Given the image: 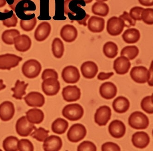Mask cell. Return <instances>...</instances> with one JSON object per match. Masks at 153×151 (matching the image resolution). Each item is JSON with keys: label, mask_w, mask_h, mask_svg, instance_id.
Masks as SVG:
<instances>
[{"label": "cell", "mask_w": 153, "mask_h": 151, "mask_svg": "<svg viewBox=\"0 0 153 151\" xmlns=\"http://www.w3.org/2000/svg\"><path fill=\"white\" fill-rule=\"evenodd\" d=\"M143 9L144 8L141 7H134L130 10L129 15L133 19H134V21H142L141 17V13Z\"/></svg>", "instance_id": "43"}, {"label": "cell", "mask_w": 153, "mask_h": 151, "mask_svg": "<svg viewBox=\"0 0 153 151\" xmlns=\"http://www.w3.org/2000/svg\"><path fill=\"white\" fill-rule=\"evenodd\" d=\"M123 39L128 44L136 43L139 41L141 34L138 29L136 28H129L126 29L123 34Z\"/></svg>", "instance_id": "27"}, {"label": "cell", "mask_w": 153, "mask_h": 151, "mask_svg": "<svg viewBox=\"0 0 153 151\" xmlns=\"http://www.w3.org/2000/svg\"><path fill=\"white\" fill-rule=\"evenodd\" d=\"M62 77L65 82L67 83H76L80 79V72L77 67L69 66L65 67L62 72Z\"/></svg>", "instance_id": "10"}, {"label": "cell", "mask_w": 153, "mask_h": 151, "mask_svg": "<svg viewBox=\"0 0 153 151\" xmlns=\"http://www.w3.org/2000/svg\"><path fill=\"white\" fill-rule=\"evenodd\" d=\"M148 84L150 86L152 87L153 86V61L151 62L150 68L149 70V74H148V79L147 81Z\"/></svg>", "instance_id": "49"}, {"label": "cell", "mask_w": 153, "mask_h": 151, "mask_svg": "<svg viewBox=\"0 0 153 151\" xmlns=\"http://www.w3.org/2000/svg\"><path fill=\"white\" fill-rule=\"evenodd\" d=\"M6 0H0V8L3 7L6 5Z\"/></svg>", "instance_id": "53"}, {"label": "cell", "mask_w": 153, "mask_h": 151, "mask_svg": "<svg viewBox=\"0 0 153 151\" xmlns=\"http://www.w3.org/2000/svg\"><path fill=\"white\" fill-rule=\"evenodd\" d=\"M119 17L123 20L125 23V27L130 28L131 27H135L136 26V21H134L130 17L129 13L126 11L124 12L122 15Z\"/></svg>", "instance_id": "44"}, {"label": "cell", "mask_w": 153, "mask_h": 151, "mask_svg": "<svg viewBox=\"0 0 153 151\" xmlns=\"http://www.w3.org/2000/svg\"><path fill=\"white\" fill-rule=\"evenodd\" d=\"M88 29L93 33H100L104 31L105 21L104 18L96 16H92L88 22Z\"/></svg>", "instance_id": "23"}, {"label": "cell", "mask_w": 153, "mask_h": 151, "mask_svg": "<svg viewBox=\"0 0 153 151\" xmlns=\"http://www.w3.org/2000/svg\"><path fill=\"white\" fill-rule=\"evenodd\" d=\"M139 49L136 46H126L122 49L121 56H124L129 60H133L138 56L139 54Z\"/></svg>", "instance_id": "36"}, {"label": "cell", "mask_w": 153, "mask_h": 151, "mask_svg": "<svg viewBox=\"0 0 153 151\" xmlns=\"http://www.w3.org/2000/svg\"><path fill=\"white\" fill-rule=\"evenodd\" d=\"M62 146L61 138L58 136L51 135L44 141L43 147L45 151H58L61 149Z\"/></svg>", "instance_id": "17"}, {"label": "cell", "mask_w": 153, "mask_h": 151, "mask_svg": "<svg viewBox=\"0 0 153 151\" xmlns=\"http://www.w3.org/2000/svg\"><path fill=\"white\" fill-rule=\"evenodd\" d=\"M6 87V85L3 83V81L2 79H0V91L5 89Z\"/></svg>", "instance_id": "52"}, {"label": "cell", "mask_w": 153, "mask_h": 151, "mask_svg": "<svg viewBox=\"0 0 153 151\" xmlns=\"http://www.w3.org/2000/svg\"><path fill=\"white\" fill-rule=\"evenodd\" d=\"M100 93L101 97L106 99L114 98L117 93L116 85L110 82L102 83L100 88Z\"/></svg>", "instance_id": "24"}, {"label": "cell", "mask_w": 153, "mask_h": 151, "mask_svg": "<svg viewBox=\"0 0 153 151\" xmlns=\"http://www.w3.org/2000/svg\"><path fill=\"white\" fill-rule=\"evenodd\" d=\"M87 135L86 127L81 124L73 125L68 130L67 138L72 142L76 143L85 138Z\"/></svg>", "instance_id": "6"}, {"label": "cell", "mask_w": 153, "mask_h": 151, "mask_svg": "<svg viewBox=\"0 0 153 151\" xmlns=\"http://www.w3.org/2000/svg\"><path fill=\"white\" fill-rule=\"evenodd\" d=\"M63 117L72 121L79 120L83 117L84 110L78 104H71L66 105L62 111Z\"/></svg>", "instance_id": "4"}, {"label": "cell", "mask_w": 153, "mask_h": 151, "mask_svg": "<svg viewBox=\"0 0 153 151\" xmlns=\"http://www.w3.org/2000/svg\"><path fill=\"white\" fill-rule=\"evenodd\" d=\"M83 1H84L86 4H89V3H91L93 1V0H83Z\"/></svg>", "instance_id": "54"}, {"label": "cell", "mask_w": 153, "mask_h": 151, "mask_svg": "<svg viewBox=\"0 0 153 151\" xmlns=\"http://www.w3.org/2000/svg\"><path fill=\"white\" fill-rule=\"evenodd\" d=\"M118 47L114 42H106L103 46V51L105 55L109 59H113L118 54Z\"/></svg>", "instance_id": "33"}, {"label": "cell", "mask_w": 153, "mask_h": 151, "mask_svg": "<svg viewBox=\"0 0 153 151\" xmlns=\"http://www.w3.org/2000/svg\"><path fill=\"white\" fill-rule=\"evenodd\" d=\"M101 150L102 151H120L121 149L120 146L112 142H107L102 145Z\"/></svg>", "instance_id": "45"}, {"label": "cell", "mask_w": 153, "mask_h": 151, "mask_svg": "<svg viewBox=\"0 0 153 151\" xmlns=\"http://www.w3.org/2000/svg\"><path fill=\"white\" fill-rule=\"evenodd\" d=\"M125 24L122 18L113 16L108 19L106 24V30L110 35L117 36L124 31Z\"/></svg>", "instance_id": "5"}, {"label": "cell", "mask_w": 153, "mask_h": 151, "mask_svg": "<svg viewBox=\"0 0 153 151\" xmlns=\"http://www.w3.org/2000/svg\"><path fill=\"white\" fill-rule=\"evenodd\" d=\"M83 76L87 79H93L98 72V67L96 63L92 61L84 62L81 67Z\"/></svg>", "instance_id": "25"}, {"label": "cell", "mask_w": 153, "mask_h": 151, "mask_svg": "<svg viewBox=\"0 0 153 151\" xmlns=\"http://www.w3.org/2000/svg\"><path fill=\"white\" fill-rule=\"evenodd\" d=\"M108 130L112 137L119 139L123 137L126 134V125L121 121L115 120L110 124Z\"/></svg>", "instance_id": "16"}, {"label": "cell", "mask_w": 153, "mask_h": 151, "mask_svg": "<svg viewBox=\"0 0 153 151\" xmlns=\"http://www.w3.org/2000/svg\"><path fill=\"white\" fill-rule=\"evenodd\" d=\"M141 19L144 23L148 25L153 24V9L144 8L141 15Z\"/></svg>", "instance_id": "39"}, {"label": "cell", "mask_w": 153, "mask_h": 151, "mask_svg": "<svg viewBox=\"0 0 153 151\" xmlns=\"http://www.w3.org/2000/svg\"><path fill=\"white\" fill-rule=\"evenodd\" d=\"M41 77L43 80L50 77H53L58 79V75L57 72L54 69H46L43 71Z\"/></svg>", "instance_id": "46"}, {"label": "cell", "mask_w": 153, "mask_h": 151, "mask_svg": "<svg viewBox=\"0 0 153 151\" xmlns=\"http://www.w3.org/2000/svg\"><path fill=\"white\" fill-rule=\"evenodd\" d=\"M18 149L20 151H33L34 147L33 143L27 139H21L19 141Z\"/></svg>", "instance_id": "41"}, {"label": "cell", "mask_w": 153, "mask_h": 151, "mask_svg": "<svg viewBox=\"0 0 153 151\" xmlns=\"http://www.w3.org/2000/svg\"><path fill=\"white\" fill-rule=\"evenodd\" d=\"M92 12L96 15L107 16L109 13V7L106 3L102 1H97L92 7Z\"/></svg>", "instance_id": "29"}, {"label": "cell", "mask_w": 153, "mask_h": 151, "mask_svg": "<svg viewBox=\"0 0 153 151\" xmlns=\"http://www.w3.org/2000/svg\"><path fill=\"white\" fill-rule=\"evenodd\" d=\"M24 99L28 105L33 108H40L45 103V97L37 92L30 93Z\"/></svg>", "instance_id": "15"}, {"label": "cell", "mask_w": 153, "mask_h": 151, "mask_svg": "<svg viewBox=\"0 0 153 151\" xmlns=\"http://www.w3.org/2000/svg\"><path fill=\"white\" fill-rule=\"evenodd\" d=\"M82 0H65V13L72 21L77 22L80 25L87 26V21L90 15L86 13L80 4Z\"/></svg>", "instance_id": "1"}, {"label": "cell", "mask_w": 153, "mask_h": 151, "mask_svg": "<svg viewBox=\"0 0 153 151\" xmlns=\"http://www.w3.org/2000/svg\"><path fill=\"white\" fill-rule=\"evenodd\" d=\"M22 1V0H14V3H13V4L10 5L9 6H10V7H11V8L12 10H13V11H15L16 6L18 3L19 1Z\"/></svg>", "instance_id": "51"}, {"label": "cell", "mask_w": 153, "mask_h": 151, "mask_svg": "<svg viewBox=\"0 0 153 151\" xmlns=\"http://www.w3.org/2000/svg\"><path fill=\"white\" fill-rule=\"evenodd\" d=\"M62 38L67 43L74 42L77 38L78 31L76 27L71 24H66L62 28L60 31Z\"/></svg>", "instance_id": "20"}, {"label": "cell", "mask_w": 153, "mask_h": 151, "mask_svg": "<svg viewBox=\"0 0 153 151\" xmlns=\"http://www.w3.org/2000/svg\"><path fill=\"white\" fill-rule=\"evenodd\" d=\"M138 1L143 6L152 7L153 6V0H138Z\"/></svg>", "instance_id": "50"}, {"label": "cell", "mask_w": 153, "mask_h": 151, "mask_svg": "<svg viewBox=\"0 0 153 151\" xmlns=\"http://www.w3.org/2000/svg\"><path fill=\"white\" fill-rule=\"evenodd\" d=\"M133 145L137 148L143 149L147 147L150 142V138L147 133L143 131L137 132L132 137Z\"/></svg>", "instance_id": "22"}, {"label": "cell", "mask_w": 153, "mask_h": 151, "mask_svg": "<svg viewBox=\"0 0 153 151\" xmlns=\"http://www.w3.org/2000/svg\"><path fill=\"white\" fill-rule=\"evenodd\" d=\"M19 139L13 136L7 137L3 142V149L6 151H16L18 149Z\"/></svg>", "instance_id": "34"}, {"label": "cell", "mask_w": 153, "mask_h": 151, "mask_svg": "<svg viewBox=\"0 0 153 151\" xmlns=\"http://www.w3.org/2000/svg\"><path fill=\"white\" fill-rule=\"evenodd\" d=\"M141 108L147 113L152 114L153 113V95L145 97L142 99Z\"/></svg>", "instance_id": "38"}, {"label": "cell", "mask_w": 153, "mask_h": 151, "mask_svg": "<svg viewBox=\"0 0 153 151\" xmlns=\"http://www.w3.org/2000/svg\"><path fill=\"white\" fill-rule=\"evenodd\" d=\"M68 127V122L62 118H58L56 119L51 125L52 131L58 135H62L65 133Z\"/></svg>", "instance_id": "31"}, {"label": "cell", "mask_w": 153, "mask_h": 151, "mask_svg": "<svg viewBox=\"0 0 153 151\" xmlns=\"http://www.w3.org/2000/svg\"><path fill=\"white\" fill-rule=\"evenodd\" d=\"M128 123L131 128L136 130H144L149 125V119L147 116L139 111L133 113L129 117Z\"/></svg>", "instance_id": "3"}, {"label": "cell", "mask_w": 153, "mask_h": 151, "mask_svg": "<svg viewBox=\"0 0 153 151\" xmlns=\"http://www.w3.org/2000/svg\"><path fill=\"white\" fill-rule=\"evenodd\" d=\"M78 151H96L97 147L94 143L90 141H84L81 143L78 147Z\"/></svg>", "instance_id": "42"}, {"label": "cell", "mask_w": 153, "mask_h": 151, "mask_svg": "<svg viewBox=\"0 0 153 151\" xmlns=\"http://www.w3.org/2000/svg\"><path fill=\"white\" fill-rule=\"evenodd\" d=\"M20 35V32L17 29H7L2 33L1 39L2 41L7 45L13 44V39Z\"/></svg>", "instance_id": "35"}, {"label": "cell", "mask_w": 153, "mask_h": 151, "mask_svg": "<svg viewBox=\"0 0 153 151\" xmlns=\"http://www.w3.org/2000/svg\"><path fill=\"white\" fill-rule=\"evenodd\" d=\"M18 23V18L16 14L13 13L10 18L3 20L2 21L3 25L7 28L14 27H16Z\"/></svg>", "instance_id": "47"}, {"label": "cell", "mask_w": 153, "mask_h": 151, "mask_svg": "<svg viewBox=\"0 0 153 151\" xmlns=\"http://www.w3.org/2000/svg\"><path fill=\"white\" fill-rule=\"evenodd\" d=\"M130 107V103L127 98L124 96L117 97L112 103L113 109L118 113H126Z\"/></svg>", "instance_id": "26"}, {"label": "cell", "mask_w": 153, "mask_h": 151, "mask_svg": "<svg viewBox=\"0 0 153 151\" xmlns=\"http://www.w3.org/2000/svg\"><path fill=\"white\" fill-rule=\"evenodd\" d=\"M37 22V19L35 17L29 21L21 20L20 21V27L25 32H30L33 31L35 28Z\"/></svg>", "instance_id": "40"}, {"label": "cell", "mask_w": 153, "mask_h": 151, "mask_svg": "<svg viewBox=\"0 0 153 151\" xmlns=\"http://www.w3.org/2000/svg\"><path fill=\"white\" fill-rule=\"evenodd\" d=\"M52 51L54 57L60 59L63 56L65 52L64 44L59 38H56L53 40L52 43Z\"/></svg>", "instance_id": "32"}, {"label": "cell", "mask_w": 153, "mask_h": 151, "mask_svg": "<svg viewBox=\"0 0 153 151\" xmlns=\"http://www.w3.org/2000/svg\"><path fill=\"white\" fill-rule=\"evenodd\" d=\"M22 60V57L13 54L0 55V70H11L17 66Z\"/></svg>", "instance_id": "7"}, {"label": "cell", "mask_w": 153, "mask_h": 151, "mask_svg": "<svg viewBox=\"0 0 153 151\" xmlns=\"http://www.w3.org/2000/svg\"><path fill=\"white\" fill-rule=\"evenodd\" d=\"M149 70L143 66H134L130 72L131 78L135 82L138 83H146L148 79Z\"/></svg>", "instance_id": "12"}, {"label": "cell", "mask_w": 153, "mask_h": 151, "mask_svg": "<svg viewBox=\"0 0 153 151\" xmlns=\"http://www.w3.org/2000/svg\"><path fill=\"white\" fill-rule=\"evenodd\" d=\"M16 127L17 134L22 137L29 136L32 131L36 129L34 124L28 120L26 116H23L18 120Z\"/></svg>", "instance_id": "8"}, {"label": "cell", "mask_w": 153, "mask_h": 151, "mask_svg": "<svg viewBox=\"0 0 153 151\" xmlns=\"http://www.w3.org/2000/svg\"><path fill=\"white\" fill-rule=\"evenodd\" d=\"M96 1H102V2H104V1H107L108 0H96Z\"/></svg>", "instance_id": "55"}, {"label": "cell", "mask_w": 153, "mask_h": 151, "mask_svg": "<svg viewBox=\"0 0 153 151\" xmlns=\"http://www.w3.org/2000/svg\"><path fill=\"white\" fill-rule=\"evenodd\" d=\"M42 88L48 96H53L58 93L60 89V83L56 78L50 77L43 80Z\"/></svg>", "instance_id": "9"}, {"label": "cell", "mask_w": 153, "mask_h": 151, "mask_svg": "<svg viewBox=\"0 0 153 151\" xmlns=\"http://www.w3.org/2000/svg\"><path fill=\"white\" fill-rule=\"evenodd\" d=\"M26 117L30 123L39 124L44 120V113L41 110L37 108L30 109L26 113Z\"/></svg>", "instance_id": "28"}, {"label": "cell", "mask_w": 153, "mask_h": 151, "mask_svg": "<svg viewBox=\"0 0 153 151\" xmlns=\"http://www.w3.org/2000/svg\"><path fill=\"white\" fill-rule=\"evenodd\" d=\"M15 113L13 103L9 101L3 102L0 105V119L3 121L10 120Z\"/></svg>", "instance_id": "21"}, {"label": "cell", "mask_w": 153, "mask_h": 151, "mask_svg": "<svg viewBox=\"0 0 153 151\" xmlns=\"http://www.w3.org/2000/svg\"><path fill=\"white\" fill-rule=\"evenodd\" d=\"M42 70V66L38 60L34 59L28 60L22 66V72L27 78L33 79L39 75Z\"/></svg>", "instance_id": "2"}, {"label": "cell", "mask_w": 153, "mask_h": 151, "mask_svg": "<svg viewBox=\"0 0 153 151\" xmlns=\"http://www.w3.org/2000/svg\"><path fill=\"white\" fill-rule=\"evenodd\" d=\"M111 110L107 105L100 107L96 110L94 115V121L96 124L100 126H105L111 118Z\"/></svg>", "instance_id": "11"}, {"label": "cell", "mask_w": 153, "mask_h": 151, "mask_svg": "<svg viewBox=\"0 0 153 151\" xmlns=\"http://www.w3.org/2000/svg\"><path fill=\"white\" fill-rule=\"evenodd\" d=\"M49 131L43 128H39L35 129V130L30 134L33 138L36 139L40 142H44L45 139L49 136Z\"/></svg>", "instance_id": "37"}, {"label": "cell", "mask_w": 153, "mask_h": 151, "mask_svg": "<svg viewBox=\"0 0 153 151\" xmlns=\"http://www.w3.org/2000/svg\"><path fill=\"white\" fill-rule=\"evenodd\" d=\"M14 47L17 51L25 52L31 48L32 41L29 36L25 34L21 35L14 38L13 39Z\"/></svg>", "instance_id": "18"}, {"label": "cell", "mask_w": 153, "mask_h": 151, "mask_svg": "<svg viewBox=\"0 0 153 151\" xmlns=\"http://www.w3.org/2000/svg\"><path fill=\"white\" fill-rule=\"evenodd\" d=\"M62 95L63 99L66 102H76L81 98V90L76 85H69L63 88Z\"/></svg>", "instance_id": "13"}, {"label": "cell", "mask_w": 153, "mask_h": 151, "mask_svg": "<svg viewBox=\"0 0 153 151\" xmlns=\"http://www.w3.org/2000/svg\"><path fill=\"white\" fill-rule=\"evenodd\" d=\"M28 83H26L24 81H21L17 80L14 87L11 88L13 92V97L17 99H22L24 95L26 94V90Z\"/></svg>", "instance_id": "30"}, {"label": "cell", "mask_w": 153, "mask_h": 151, "mask_svg": "<svg viewBox=\"0 0 153 151\" xmlns=\"http://www.w3.org/2000/svg\"><path fill=\"white\" fill-rule=\"evenodd\" d=\"M113 75H114V73L112 72H109V73H105L104 72H101L98 74L97 78H98V80L104 81V80L109 79Z\"/></svg>", "instance_id": "48"}, {"label": "cell", "mask_w": 153, "mask_h": 151, "mask_svg": "<svg viewBox=\"0 0 153 151\" xmlns=\"http://www.w3.org/2000/svg\"><path fill=\"white\" fill-rule=\"evenodd\" d=\"M51 27L50 24L43 22L39 24L34 32V38L38 42L45 40L50 35Z\"/></svg>", "instance_id": "19"}, {"label": "cell", "mask_w": 153, "mask_h": 151, "mask_svg": "<svg viewBox=\"0 0 153 151\" xmlns=\"http://www.w3.org/2000/svg\"><path fill=\"white\" fill-rule=\"evenodd\" d=\"M131 67L130 60L124 56L117 57L113 63V69L119 75H125L129 71Z\"/></svg>", "instance_id": "14"}]
</instances>
